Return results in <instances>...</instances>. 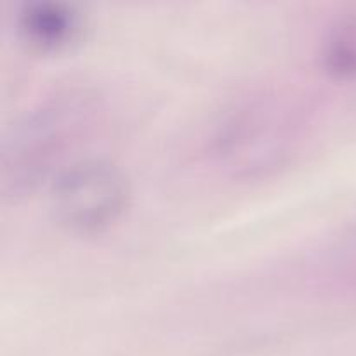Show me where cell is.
I'll list each match as a JSON object with an SVG mask.
<instances>
[{
	"label": "cell",
	"instance_id": "cell-1",
	"mask_svg": "<svg viewBox=\"0 0 356 356\" xmlns=\"http://www.w3.org/2000/svg\"><path fill=\"white\" fill-rule=\"evenodd\" d=\"M101 99L87 87L58 89L28 108L6 134L0 184L6 197H23L73 165L70 155L99 122Z\"/></svg>",
	"mask_w": 356,
	"mask_h": 356
},
{
	"label": "cell",
	"instance_id": "cell-2",
	"mask_svg": "<svg viewBox=\"0 0 356 356\" xmlns=\"http://www.w3.org/2000/svg\"><path fill=\"white\" fill-rule=\"evenodd\" d=\"M309 120L302 104L280 90H266L236 104L219 122L211 145L216 165L233 179H263L301 152Z\"/></svg>",
	"mask_w": 356,
	"mask_h": 356
},
{
	"label": "cell",
	"instance_id": "cell-3",
	"mask_svg": "<svg viewBox=\"0 0 356 356\" xmlns=\"http://www.w3.org/2000/svg\"><path fill=\"white\" fill-rule=\"evenodd\" d=\"M129 204V186L118 169L99 160H79L51 184L56 219L76 235L111 228Z\"/></svg>",
	"mask_w": 356,
	"mask_h": 356
},
{
	"label": "cell",
	"instance_id": "cell-4",
	"mask_svg": "<svg viewBox=\"0 0 356 356\" xmlns=\"http://www.w3.org/2000/svg\"><path fill=\"white\" fill-rule=\"evenodd\" d=\"M24 42L38 51H61L75 42L80 31L76 14L54 2L28 3L19 16Z\"/></svg>",
	"mask_w": 356,
	"mask_h": 356
},
{
	"label": "cell",
	"instance_id": "cell-5",
	"mask_svg": "<svg viewBox=\"0 0 356 356\" xmlns=\"http://www.w3.org/2000/svg\"><path fill=\"white\" fill-rule=\"evenodd\" d=\"M323 65L336 76H356V19L339 21L329 31L323 44Z\"/></svg>",
	"mask_w": 356,
	"mask_h": 356
}]
</instances>
